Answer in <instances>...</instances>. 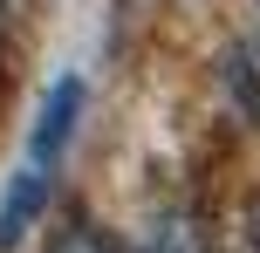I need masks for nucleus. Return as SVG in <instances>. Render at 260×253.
Here are the masks:
<instances>
[{"label":"nucleus","mask_w":260,"mask_h":253,"mask_svg":"<svg viewBox=\"0 0 260 253\" xmlns=\"http://www.w3.org/2000/svg\"><path fill=\"white\" fill-rule=\"evenodd\" d=\"M48 178H55V171H41V164H21V171L7 178V199H0V253H14L21 233L41 219V205H48Z\"/></svg>","instance_id":"f03ea898"},{"label":"nucleus","mask_w":260,"mask_h":253,"mask_svg":"<svg viewBox=\"0 0 260 253\" xmlns=\"http://www.w3.org/2000/svg\"><path fill=\"white\" fill-rule=\"evenodd\" d=\"M76 117H82V82L62 76L48 96H41V117H35V137H27V164H41V171H55L69 151V137H76Z\"/></svg>","instance_id":"f257e3e1"},{"label":"nucleus","mask_w":260,"mask_h":253,"mask_svg":"<svg viewBox=\"0 0 260 253\" xmlns=\"http://www.w3.org/2000/svg\"><path fill=\"white\" fill-rule=\"evenodd\" d=\"M48 253H117V246H110V233L96 226V219H82V212H76V219H69V226L48 240Z\"/></svg>","instance_id":"20e7f679"},{"label":"nucleus","mask_w":260,"mask_h":253,"mask_svg":"<svg viewBox=\"0 0 260 253\" xmlns=\"http://www.w3.org/2000/svg\"><path fill=\"white\" fill-rule=\"evenodd\" d=\"M137 253H212V219L199 205H171V212H157L144 226Z\"/></svg>","instance_id":"7ed1b4c3"}]
</instances>
